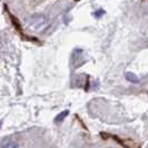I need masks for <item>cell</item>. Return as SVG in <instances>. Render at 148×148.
Instances as JSON below:
<instances>
[{"label":"cell","mask_w":148,"mask_h":148,"mask_svg":"<svg viewBox=\"0 0 148 148\" xmlns=\"http://www.w3.org/2000/svg\"><path fill=\"white\" fill-rule=\"evenodd\" d=\"M49 26V22L48 20L42 17V16H37V17H34L31 18V21L29 22V27L32 28L34 30H37V31H44L47 29V27Z\"/></svg>","instance_id":"6da1fadb"},{"label":"cell","mask_w":148,"mask_h":148,"mask_svg":"<svg viewBox=\"0 0 148 148\" xmlns=\"http://www.w3.org/2000/svg\"><path fill=\"white\" fill-rule=\"evenodd\" d=\"M5 9H6V11L8 12V16H9V18H10V20H11V23L14 25V27H15V29L18 31V34L21 36L23 39H26V40H37V39H34V38H30V37H28V36H26L23 32H22V28H21V25H20V22H19V20L16 18L15 16L12 15L9 10H8V8H7V6L5 7Z\"/></svg>","instance_id":"7a4b0ae2"},{"label":"cell","mask_w":148,"mask_h":148,"mask_svg":"<svg viewBox=\"0 0 148 148\" xmlns=\"http://www.w3.org/2000/svg\"><path fill=\"white\" fill-rule=\"evenodd\" d=\"M125 76H126V79L128 80V82H134V84L139 82V78H138L135 74H133V73H126Z\"/></svg>","instance_id":"3957f363"},{"label":"cell","mask_w":148,"mask_h":148,"mask_svg":"<svg viewBox=\"0 0 148 148\" xmlns=\"http://www.w3.org/2000/svg\"><path fill=\"white\" fill-rule=\"evenodd\" d=\"M68 114H69V110H64L62 112H60L59 115H58V116L55 118V123H56V124L61 123V121H62V120H64V119L68 116Z\"/></svg>","instance_id":"277c9868"},{"label":"cell","mask_w":148,"mask_h":148,"mask_svg":"<svg viewBox=\"0 0 148 148\" xmlns=\"http://www.w3.org/2000/svg\"><path fill=\"white\" fill-rule=\"evenodd\" d=\"M0 147H18V144H16L14 141H8V143L1 144Z\"/></svg>","instance_id":"5b68a950"},{"label":"cell","mask_w":148,"mask_h":148,"mask_svg":"<svg viewBox=\"0 0 148 148\" xmlns=\"http://www.w3.org/2000/svg\"><path fill=\"white\" fill-rule=\"evenodd\" d=\"M100 14H104V10H99V11H98V12H95V14H94V15L96 16V17H100Z\"/></svg>","instance_id":"8992f818"}]
</instances>
